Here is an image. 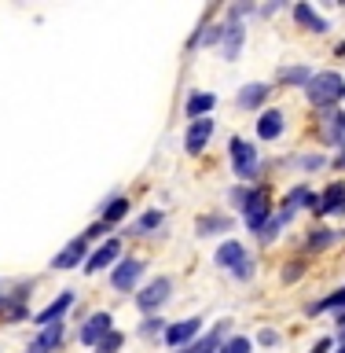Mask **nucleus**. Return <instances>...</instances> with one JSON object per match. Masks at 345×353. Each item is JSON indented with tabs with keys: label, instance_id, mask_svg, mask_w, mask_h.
I'll list each match as a JSON object with an SVG mask.
<instances>
[{
	"label": "nucleus",
	"instance_id": "nucleus-39",
	"mask_svg": "<svg viewBox=\"0 0 345 353\" xmlns=\"http://www.w3.org/2000/svg\"><path fill=\"white\" fill-rule=\"evenodd\" d=\"M331 346H335V339H320V342H316V346L309 350V353H331Z\"/></svg>",
	"mask_w": 345,
	"mask_h": 353
},
{
	"label": "nucleus",
	"instance_id": "nucleus-6",
	"mask_svg": "<svg viewBox=\"0 0 345 353\" xmlns=\"http://www.w3.org/2000/svg\"><path fill=\"white\" fill-rule=\"evenodd\" d=\"M198 335H202V320H198V316H187V320H176V324L165 327L162 339L169 342L173 350H187Z\"/></svg>",
	"mask_w": 345,
	"mask_h": 353
},
{
	"label": "nucleus",
	"instance_id": "nucleus-20",
	"mask_svg": "<svg viewBox=\"0 0 345 353\" xmlns=\"http://www.w3.org/2000/svg\"><path fill=\"white\" fill-rule=\"evenodd\" d=\"M294 22H297L302 30H309V33H327V30H331V22L320 15L313 4H294Z\"/></svg>",
	"mask_w": 345,
	"mask_h": 353
},
{
	"label": "nucleus",
	"instance_id": "nucleus-14",
	"mask_svg": "<svg viewBox=\"0 0 345 353\" xmlns=\"http://www.w3.org/2000/svg\"><path fill=\"white\" fill-rule=\"evenodd\" d=\"M247 258H250V254H247V247H242L239 239H224L217 247V254H213V261L220 265V269H228V272H236Z\"/></svg>",
	"mask_w": 345,
	"mask_h": 353
},
{
	"label": "nucleus",
	"instance_id": "nucleus-38",
	"mask_svg": "<svg viewBox=\"0 0 345 353\" xmlns=\"http://www.w3.org/2000/svg\"><path fill=\"white\" fill-rule=\"evenodd\" d=\"M258 339H261V346H275V342H280V335H275L272 327H264V331H261Z\"/></svg>",
	"mask_w": 345,
	"mask_h": 353
},
{
	"label": "nucleus",
	"instance_id": "nucleus-34",
	"mask_svg": "<svg viewBox=\"0 0 345 353\" xmlns=\"http://www.w3.org/2000/svg\"><path fill=\"white\" fill-rule=\"evenodd\" d=\"M121 342H125V335H121V331H110V335L96 346V353H118V350H121Z\"/></svg>",
	"mask_w": 345,
	"mask_h": 353
},
{
	"label": "nucleus",
	"instance_id": "nucleus-5",
	"mask_svg": "<svg viewBox=\"0 0 345 353\" xmlns=\"http://www.w3.org/2000/svg\"><path fill=\"white\" fill-rule=\"evenodd\" d=\"M88 247H92V243H88L85 236H74V239L66 243V247L52 258V269L66 272V269H77V265H85V261H88V254H92Z\"/></svg>",
	"mask_w": 345,
	"mask_h": 353
},
{
	"label": "nucleus",
	"instance_id": "nucleus-4",
	"mask_svg": "<svg viewBox=\"0 0 345 353\" xmlns=\"http://www.w3.org/2000/svg\"><path fill=\"white\" fill-rule=\"evenodd\" d=\"M143 280V261L140 258H121L114 269H110V287L121 294H129V291H136V283Z\"/></svg>",
	"mask_w": 345,
	"mask_h": 353
},
{
	"label": "nucleus",
	"instance_id": "nucleus-24",
	"mask_svg": "<svg viewBox=\"0 0 345 353\" xmlns=\"http://www.w3.org/2000/svg\"><path fill=\"white\" fill-rule=\"evenodd\" d=\"M316 203H320V195L313 192V188H309V184H297V188H291V192H286V199H283V210H291V214H294V210H316Z\"/></svg>",
	"mask_w": 345,
	"mask_h": 353
},
{
	"label": "nucleus",
	"instance_id": "nucleus-25",
	"mask_svg": "<svg viewBox=\"0 0 345 353\" xmlns=\"http://www.w3.org/2000/svg\"><path fill=\"white\" fill-rule=\"evenodd\" d=\"M242 217H247V228H250V232H261V228L272 221V206H269V199H258V203H253Z\"/></svg>",
	"mask_w": 345,
	"mask_h": 353
},
{
	"label": "nucleus",
	"instance_id": "nucleus-27",
	"mask_svg": "<svg viewBox=\"0 0 345 353\" xmlns=\"http://www.w3.org/2000/svg\"><path fill=\"white\" fill-rule=\"evenodd\" d=\"M313 66H283L280 70V85H297V88H305L309 81H313Z\"/></svg>",
	"mask_w": 345,
	"mask_h": 353
},
{
	"label": "nucleus",
	"instance_id": "nucleus-31",
	"mask_svg": "<svg viewBox=\"0 0 345 353\" xmlns=\"http://www.w3.org/2000/svg\"><path fill=\"white\" fill-rule=\"evenodd\" d=\"M294 165H297V170H302V173H316V170H324V165H327V154H297V159H294Z\"/></svg>",
	"mask_w": 345,
	"mask_h": 353
},
{
	"label": "nucleus",
	"instance_id": "nucleus-17",
	"mask_svg": "<svg viewBox=\"0 0 345 353\" xmlns=\"http://www.w3.org/2000/svg\"><path fill=\"white\" fill-rule=\"evenodd\" d=\"M231 232V217L228 214H202L195 221V236L198 239H213V236H228Z\"/></svg>",
	"mask_w": 345,
	"mask_h": 353
},
{
	"label": "nucleus",
	"instance_id": "nucleus-37",
	"mask_svg": "<svg viewBox=\"0 0 345 353\" xmlns=\"http://www.w3.org/2000/svg\"><path fill=\"white\" fill-rule=\"evenodd\" d=\"M231 276H236V280H250V276H253V258H247V261H242Z\"/></svg>",
	"mask_w": 345,
	"mask_h": 353
},
{
	"label": "nucleus",
	"instance_id": "nucleus-42",
	"mask_svg": "<svg viewBox=\"0 0 345 353\" xmlns=\"http://www.w3.org/2000/svg\"><path fill=\"white\" fill-rule=\"evenodd\" d=\"M338 353H345V342H342V346H338Z\"/></svg>",
	"mask_w": 345,
	"mask_h": 353
},
{
	"label": "nucleus",
	"instance_id": "nucleus-15",
	"mask_svg": "<svg viewBox=\"0 0 345 353\" xmlns=\"http://www.w3.org/2000/svg\"><path fill=\"white\" fill-rule=\"evenodd\" d=\"M70 305H74V291H63L59 298H52V302L44 305V309H41L37 316H33V324H37V327L59 324V320H63V313H66V309H70Z\"/></svg>",
	"mask_w": 345,
	"mask_h": 353
},
{
	"label": "nucleus",
	"instance_id": "nucleus-21",
	"mask_svg": "<svg viewBox=\"0 0 345 353\" xmlns=\"http://www.w3.org/2000/svg\"><path fill=\"white\" fill-rule=\"evenodd\" d=\"M125 217H129V199L125 195H110L99 203V221H103V225L114 228L118 221H125Z\"/></svg>",
	"mask_w": 345,
	"mask_h": 353
},
{
	"label": "nucleus",
	"instance_id": "nucleus-1",
	"mask_svg": "<svg viewBox=\"0 0 345 353\" xmlns=\"http://www.w3.org/2000/svg\"><path fill=\"white\" fill-rule=\"evenodd\" d=\"M305 99L320 110H338L345 99V77L338 70H316L313 81L305 85Z\"/></svg>",
	"mask_w": 345,
	"mask_h": 353
},
{
	"label": "nucleus",
	"instance_id": "nucleus-2",
	"mask_svg": "<svg viewBox=\"0 0 345 353\" xmlns=\"http://www.w3.org/2000/svg\"><path fill=\"white\" fill-rule=\"evenodd\" d=\"M228 159H231V173H236L242 184H253V181H258V173H261V151L253 148L250 140L231 137V140H228Z\"/></svg>",
	"mask_w": 345,
	"mask_h": 353
},
{
	"label": "nucleus",
	"instance_id": "nucleus-9",
	"mask_svg": "<svg viewBox=\"0 0 345 353\" xmlns=\"http://www.w3.org/2000/svg\"><path fill=\"white\" fill-rule=\"evenodd\" d=\"M345 140V110H320V143L338 148Z\"/></svg>",
	"mask_w": 345,
	"mask_h": 353
},
{
	"label": "nucleus",
	"instance_id": "nucleus-11",
	"mask_svg": "<svg viewBox=\"0 0 345 353\" xmlns=\"http://www.w3.org/2000/svg\"><path fill=\"white\" fill-rule=\"evenodd\" d=\"M209 137H213V118H202V121H191L184 132V151L187 154H202Z\"/></svg>",
	"mask_w": 345,
	"mask_h": 353
},
{
	"label": "nucleus",
	"instance_id": "nucleus-29",
	"mask_svg": "<svg viewBox=\"0 0 345 353\" xmlns=\"http://www.w3.org/2000/svg\"><path fill=\"white\" fill-rule=\"evenodd\" d=\"M335 239H338L335 228H313V232H309V239H305V247L309 250H327Z\"/></svg>",
	"mask_w": 345,
	"mask_h": 353
},
{
	"label": "nucleus",
	"instance_id": "nucleus-22",
	"mask_svg": "<svg viewBox=\"0 0 345 353\" xmlns=\"http://www.w3.org/2000/svg\"><path fill=\"white\" fill-rule=\"evenodd\" d=\"M213 107H217L213 92H191V96H187V103H184V114L191 121H202V118H209V110H213Z\"/></svg>",
	"mask_w": 345,
	"mask_h": 353
},
{
	"label": "nucleus",
	"instance_id": "nucleus-18",
	"mask_svg": "<svg viewBox=\"0 0 345 353\" xmlns=\"http://www.w3.org/2000/svg\"><path fill=\"white\" fill-rule=\"evenodd\" d=\"M26 298L30 294H0V320L4 324H22V320L30 316V309H26Z\"/></svg>",
	"mask_w": 345,
	"mask_h": 353
},
{
	"label": "nucleus",
	"instance_id": "nucleus-8",
	"mask_svg": "<svg viewBox=\"0 0 345 353\" xmlns=\"http://www.w3.org/2000/svg\"><path fill=\"white\" fill-rule=\"evenodd\" d=\"M110 331H114V316L99 309V313H92V316L81 324V346H92V350H96L99 342L110 335Z\"/></svg>",
	"mask_w": 345,
	"mask_h": 353
},
{
	"label": "nucleus",
	"instance_id": "nucleus-28",
	"mask_svg": "<svg viewBox=\"0 0 345 353\" xmlns=\"http://www.w3.org/2000/svg\"><path fill=\"white\" fill-rule=\"evenodd\" d=\"M294 214H291V210H280V214H275L272 221H269V225H264L261 232H258V239L264 243V247H269V243L275 239V236H280V232H283V225H286V221H291Z\"/></svg>",
	"mask_w": 345,
	"mask_h": 353
},
{
	"label": "nucleus",
	"instance_id": "nucleus-33",
	"mask_svg": "<svg viewBox=\"0 0 345 353\" xmlns=\"http://www.w3.org/2000/svg\"><path fill=\"white\" fill-rule=\"evenodd\" d=\"M165 327H169V324H165L162 316H147L140 324V339H158V335H165Z\"/></svg>",
	"mask_w": 345,
	"mask_h": 353
},
{
	"label": "nucleus",
	"instance_id": "nucleus-3",
	"mask_svg": "<svg viewBox=\"0 0 345 353\" xmlns=\"http://www.w3.org/2000/svg\"><path fill=\"white\" fill-rule=\"evenodd\" d=\"M173 298V280L169 276H154L151 283H143V291L136 294V305L143 313H158V309Z\"/></svg>",
	"mask_w": 345,
	"mask_h": 353
},
{
	"label": "nucleus",
	"instance_id": "nucleus-10",
	"mask_svg": "<svg viewBox=\"0 0 345 353\" xmlns=\"http://www.w3.org/2000/svg\"><path fill=\"white\" fill-rule=\"evenodd\" d=\"M316 217H327V214H345V181H331L320 195V203L313 210Z\"/></svg>",
	"mask_w": 345,
	"mask_h": 353
},
{
	"label": "nucleus",
	"instance_id": "nucleus-12",
	"mask_svg": "<svg viewBox=\"0 0 345 353\" xmlns=\"http://www.w3.org/2000/svg\"><path fill=\"white\" fill-rule=\"evenodd\" d=\"M228 327H231V320H220V324H213L202 339H195L187 350H176V353H217V350H220V342L228 339Z\"/></svg>",
	"mask_w": 345,
	"mask_h": 353
},
{
	"label": "nucleus",
	"instance_id": "nucleus-7",
	"mask_svg": "<svg viewBox=\"0 0 345 353\" xmlns=\"http://www.w3.org/2000/svg\"><path fill=\"white\" fill-rule=\"evenodd\" d=\"M114 261H121V239L118 236H110L103 239L99 247L88 254V261H85V272H103V269H114Z\"/></svg>",
	"mask_w": 345,
	"mask_h": 353
},
{
	"label": "nucleus",
	"instance_id": "nucleus-16",
	"mask_svg": "<svg viewBox=\"0 0 345 353\" xmlns=\"http://www.w3.org/2000/svg\"><path fill=\"white\" fill-rule=\"evenodd\" d=\"M242 44H247V26H242V22H228L224 41H220V55H224L228 63H236L242 55Z\"/></svg>",
	"mask_w": 345,
	"mask_h": 353
},
{
	"label": "nucleus",
	"instance_id": "nucleus-32",
	"mask_svg": "<svg viewBox=\"0 0 345 353\" xmlns=\"http://www.w3.org/2000/svg\"><path fill=\"white\" fill-rule=\"evenodd\" d=\"M250 350H253V342L247 335H228L224 342H220L217 353H250Z\"/></svg>",
	"mask_w": 345,
	"mask_h": 353
},
{
	"label": "nucleus",
	"instance_id": "nucleus-40",
	"mask_svg": "<svg viewBox=\"0 0 345 353\" xmlns=\"http://www.w3.org/2000/svg\"><path fill=\"white\" fill-rule=\"evenodd\" d=\"M338 148H342V151H338V159H335V165H338V170H345V140L338 143Z\"/></svg>",
	"mask_w": 345,
	"mask_h": 353
},
{
	"label": "nucleus",
	"instance_id": "nucleus-19",
	"mask_svg": "<svg viewBox=\"0 0 345 353\" xmlns=\"http://www.w3.org/2000/svg\"><path fill=\"white\" fill-rule=\"evenodd\" d=\"M283 129H286V114L283 110H261V118H258V140H280L283 137Z\"/></svg>",
	"mask_w": 345,
	"mask_h": 353
},
{
	"label": "nucleus",
	"instance_id": "nucleus-13",
	"mask_svg": "<svg viewBox=\"0 0 345 353\" xmlns=\"http://www.w3.org/2000/svg\"><path fill=\"white\" fill-rule=\"evenodd\" d=\"M272 96V85H264V81H250V85H242L239 88V96H236V103L242 110H258L261 114V107H264V99Z\"/></svg>",
	"mask_w": 345,
	"mask_h": 353
},
{
	"label": "nucleus",
	"instance_id": "nucleus-36",
	"mask_svg": "<svg viewBox=\"0 0 345 353\" xmlns=\"http://www.w3.org/2000/svg\"><path fill=\"white\" fill-rule=\"evenodd\" d=\"M302 272H305V261H286V269H283V280H286V283H294Z\"/></svg>",
	"mask_w": 345,
	"mask_h": 353
},
{
	"label": "nucleus",
	"instance_id": "nucleus-30",
	"mask_svg": "<svg viewBox=\"0 0 345 353\" xmlns=\"http://www.w3.org/2000/svg\"><path fill=\"white\" fill-rule=\"evenodd\" d=\"M162 221H165V214H162V210H147V214H143V217L136 221V225L129 228V236H140V232H154V228L162 225Z\"/></svg>",
	"mask_w": 345,
	"mask_h": 353
},
{
	"label": "nucleus",
	"instance_id": "nucleus-26",
	"mask_svg": "<svg viewBox=\"0 0 345 353\" xmlns=\"http://www.w3.org/2000/svg\"><path fill=\"white\" fill-rule=\"evenodd\" d=\"M331 309H338V313H345V287H338L335 294H327V298H320V302H313L305 309L309 316H316V313H331Z\"/></svg>",
	"mask_w": 345,
	"mask_h": 353
},
{
	"label": "nucleus",
	"instance_id": "nucleus-41",
	"mask_svg": "<svg viewBox=\"0 0 345 353\" xmlns=\"http://www.w3.org/2000/svg\"><path fill=\"white\" fill-rule=\"evenodd\" d=\"M338 335L345 339V313H338Z\"/></svg>",
	"mask_w": 345,
	"mask_h": 353
},
{
	"label": "nucleus",
	"instance_id": "nucleus-23",
	"mask_svg": "<svg viewBox=\"0 0 345 353\" xmlns=\"http://www.w3.org/2000/svg\"><path fill=\"white\" fill-rule=\"evenodd\" d=\"M258 199H264V188H258V184H236L228 192V203L236 206V210H242V214H247V210L258 203Z\"/></svg>",
	"mask_w": 345,
	"mask_h": 353
},
{
	"label": "nucleus",
	"instance_id": "nucleus-35",
	"mask_svg": "<svg viewBox=\"0 0 345 353\" xmlns=\"http://www.w3.org/2000/svg\"><path fill=\"white\" fill-rule=\"evenodd\" d=\"M107 232H114V228H110V225H103V221H96V225H88V228L81 232V236H85L88 243H96L99 236H107Z\"/></svg>",
	"mask_w": 345,
	"mask_h": 353
}]
</instances>
